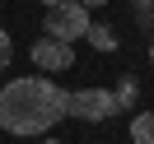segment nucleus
Segmentation results:
<instances>
[{
	"mask_svg": "<svg viewBox=\"0 0 154 144\" xmlns=\"http://www.w3.org/2000/svg\"><path fill=\"white\" fill-rule=\"evenodd\" d=\"M70 116V93L51 79H10L0 88V125L10 135H42Z\"/></svg>",
	"mask_w": 154,
	"mask_h": 144,
	"instance_id": "obj_1",
	"label": "nucleus"
},
{
	"mask_svg": "<svg viewBox=\"0 0 154 144\" xmlns=\"http://www.w3.org/2000/svg\"><path fill=\"white\" fill-rule=\"evenodd\" d=\"M47 37H61V42H75L89 33V10L79 0H61V5H47V19H42Z\"/></svg>",
	"mask_w": 154,
	"mask_h": 144,
	"instance_id": "obj_2",
	"label": "nucleus"
},
{
	"mask_svg": "<svg viewBox=\"0 0 154 144\" xmlns=\"http://www.w3.org/2000/svg\"><path fill=\"white\" fill-rule=\"evenodd\" d=\"M112 112H117V98L107 88H79V93H70V116H79V121H107Z\"/></svg>",
	"mask_w": 154,
	"mask_h": 144,
	"instance_id": "obj_3",
	"label": "nucleus"
},
{
	"mask_svg": "<svg viewBox=\"0 0 154 144\" xmlns=\"http://www.w3.org/2000/svg\"><path fill=\"white\" fill-rule=\"evenodd\" d=\"M33 65L47 70V75H56V70H70L75 65V47L61 37H38L33 42Z\"/></svg>",
	"mask_w": 154,
	"mask_h": 144,
	"instance_id": "obj_4",
	"label": "nucleus"
},
{
	"mask_svg": "<svg viewBox=\"0 0 154 144\" xmlns=\"http://www.w3.org/2000/svg\"><path fill=\"white\" fill-rule=\"evenodd\" d=\"M112 98H117V112H135V107H140V84L126 75L122 84H117V93H112Z\"/></svg>",
	"mask_w": 154,
	"mask_h": 144,
	"instance_id": "obj_5",
	"label": "nucleus"
},
{
	"mask_svg": "<svg viewBox=\"0 0 154 144\" xmlns=\"http://www.w3.org/2000/svg\"><path fill=\"white\" fill-rule=\"evenodd\" d=\"M131 140L135 144H154V112H135L131 116Z\"/></svg>",
	"mask_w": 154,
	"mask_h": 144,
	"instance_id": "obj_6",
	"label": "nucleus"
},
{
	"mask_svg": "<svg viewBox=\"0 0 154 144\" xmlns=\"http://www.w3.org/2000/svg\"><path fill=\"white\" fill-rule=\"evenodd\" d=\"M84 37L94 42L98 51H112V47H117V33L107 28V23H89V33H84Z\"/></svg>",
	"mask_w": 154,
	"mask_h": 144,
	"instance_id": "obj_7",
	"label": "nucleus"
},
{
	"mask_svg": "<svg viewBox=\"0 0 154 144\" xmlns=\"http://www.w3.org/2000/svg\"><path fill=\"white\" fill-rule=\"evenodd\" d=\"M10 60H14V42H10V33L0 28V70L10 65Z\"/></svg>",
	"mask_w": 154,
	"mask_h": 144,
	"instance_id": "obj_8",
	"label": "nucleus"
},
{
	"mask_svg": "<svg viewBox=\"0 0 154 144\" xmlns=\"http://www.w3.org/2000/svg\"><path fill=\"white\" fill-rule=\"evenodd\" d=\"M79 5H84V10H94V5H107V0H79Z\"/></svg>",
	"mask_w": 154,
	"mask_h": 144,
	"instance_id": "obj_9",
	"label": "nucleus"
},
{
	"mask_svg": "<svg viewBox=\"0 0 154 144\" xmlns=\"http://www.w3.org/2000/svg\"><path fill=\"white\" fill-rule=\"evenodd\" d=\"M149 65H154V42H149Z\"/></svg>",
	"mask_w": 154,
	"mask_h": 144,
	"instance_id": "obj_10",
	"label": "nucleus"
},
{
	"mask_svg": "<svg viewBox=\"0 0 154 144\" xmlns=\"http://www.w3.org/2000/svg\"><path fill=\"white\" fill-rule=\"evenodd\" d=\"M42 5H61V0H42Z\"/></svg>",
	"mask_w": 154,
	"mask_h": 144,
	"instance_id": "obj_11",
	"label": "nucleus"
},
{
	"mask_svg": "<svg viewBox=\"0 0 154 144\" xmlns=\"http://www.w3.org/2000/svg\"><path fill=\"white\" fill-rule=\"evenodd\" d=\"M42 144H61V140H42Z\"/></svg>",
	"mask_w": 154,
	"mask_h": 144,
	"instance_id": "obj_12",
	"label": "nucleus"
}]
</instances>
